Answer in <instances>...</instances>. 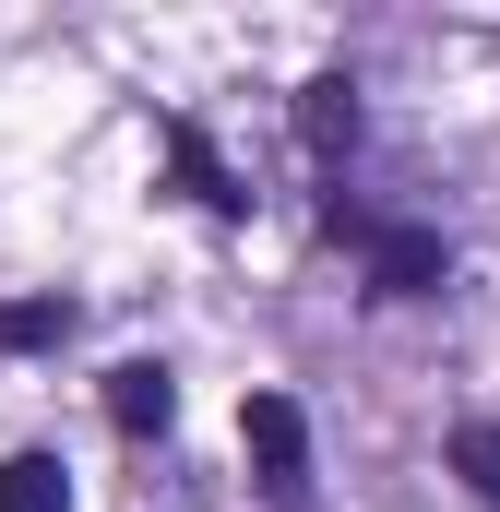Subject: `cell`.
<instances>
[{
  "mask_svg": "<svg viewBox=\"0 0 500 512\" xmlns=\"http://www.w3.org/2000/svg\"><path fill=\"white\" fill-rule=\"evenodd\" d=\"M250 465H262V501L274 512H310V429H298V405L286 393H250Z\"/></svg>",
  "mask_w": 500,
  "mask_h": 512,
  "instance_id": "1",
  "label": "cell"
},
{
  "mask_svg": "<svg viewBox=\"0 0 500 512\" xmlns=\"http://www.w3.org/2000/svg\"><path fill=\"white\" fill-rule=\"evenodd\" d=\"M358 239H370L381 298H417V286H441V239H429V227H358Z\"/></svg>",
  "mask_w": 500,
  "mask_h": 512,
  "instance_id": "2",
  "label": "cell"
},
{
  "mask_svg": "<svg viewBox=\"0 0 500 512\" xmlns=\"http://www.w3.org/2000/svg\"><path fill=\"white\" fill-rule=\"evenodd\" d=\"M298 131H310V155H346V143H358V84L322 72V84L298 96Z\"/></svg>",
  "mask_w": 500,
  "mask_h": 512,
  "instance_id": "3",
  "label": "cell"
},
{
  "mask_svg": "<svg viewBox=\"0 0 500 512\" xmlns=\"http://www.w3.org/2000/svg\"><path fill=\"white\" fill-rule=\"evenodd\" d=\"M0 512H72V477H60L48 453H12V465H0Z\"/></svg>",
  "mask_w": 500,
  "mask_h": 512,
  "instance_id": "4",
  "label": "cell"
},
{
  "mask_svg": "<svg viewBox=\"0 0 500 512\" xmlns=\"http://www.w3.org/2000/svg\"><path fill=\"white\" fill-rule=\"evenodd\" d=\"M167 405H179V393H167V370H143V358L108 382V417H120V429H167Z\"/></svg>",
  "mask_w": 500,
  "mask_h": 512,
  "instance_id": "5",
  "label": "cell"
},
{
  "mask_svg": "<svg viewBox=\"0 0 500 512\" xmlns=\"http://www.w3.org/2000/svg\"><path fill=\"white\" fill-rule=\"evenodd\" d=\"M453 465H465V477H477V501L500 512V417H465V429H453Z\"/></svg>",
  "mask_w": 500,
  "mask_h": 512,
  "instance_id": "6",
  "label": "cell"
},
{
  "mask_svg": "<svg viewBox=\"0 0 500 512\" xmlns=\"http://www.w3.org/2000/svg\"><path fill=\"white\" fill-rule=\"evenodd\" d=\"M48 334H60V298H12L0 310V346H48Z\"/></svg>",
  "mask_w": 500,
  "mask_h": 512,
  "instance_id": "7",
  "label": "cell"
}]
</instances>
